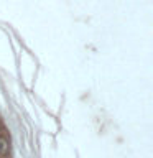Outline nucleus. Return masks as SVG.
I'll list each match as a JSON object with an SVG mask.
<instances>
[{
    "label": "nucleus",
    "mask_w": 153,
    "mask_h": 158,
    "mask_svg": "<svg viewBox=\"0 0 153 158\" xmlns=\"http://www.w3.org/2000/svg\"><path fill=\"white\" fill-rule=\"evenodd\" d=\"M10 153V145H8V142L5 140V138L0 137V156H7Z\"/></svg>",
    "instance_id": "nucleus-1"
}]
</instances>
